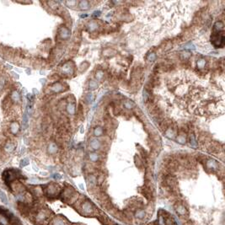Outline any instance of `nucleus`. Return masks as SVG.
<instances>
[{
	"instance_id": "1",
	"label": "nucleus",
	"mask_w": 225,
	"mask_h": 225,
	"mask_svg": "<svg viewBox=\"0 0 225 225\" xmlns=\"http://www.w3.org/2000/svg\"><path fill=\"white\" fill-rule=\"evenodd\" d=\"M20 174H21L19 173L17 170H5L4 172V174H3V178H4V180L6 183L9 184L15 179V177L19 176Z\"/></svg>"
},
{
	"instance_id": "2",
	"label": "nucleus",
	"mask_w": 225,
	"mask_h": 225,
	"mask_svg": "<svg viewBox=\"0 0 225 225\" xmlns=\"http://www.w3.org/2000/svg\"><path fill=\"white\" fill-rule=\"evenodd\" d=\"M62 71L63 73L68 75H72L73 72H74V68H73V63L72 62H66L64 65L62 66Z\"/></svg>"
},
{
	"instance_id": "3",
	"label": "nucleus",
	"mask_w": 225,
	"mask_h": 225,
	"mask_svg": "<svg viewBox=\"0 0 225 225\" xmlns=\"http://www.w3.org/2000/svg\"><path fill=\"white\" fill-rule=\"evenodd\" d=\"M212 41H213V45L216 46H220L223 45V40H224V36L223 35H221L219 33H217V35H213L212 36Z\"/></svg>"
},
{
	"instance_id": "4",
	"label": "nucleus",
	"mask_w": 225,
	"mask_h": 225,
	"mask_svg": "<svg viewBox=\"0 0 225 225\" xmlns=\"http://www.w3.org/2000/svg\"><path fill=\"white\" fill-rule=\"evenodd\" d=\"M58 193V187L55 184L51 183L46 188V194L48 196H54Z\"/></svg>"
},
{
	"instance_id": "5",
	"label": "nucleus",
	"mask_w": 225,
	"mask_h": 225,
	"mask_svg": "<svg viewBox=\"0 0 225 225\" xmlns=\"http://www.w3.org/2000/svg\"><path fill=\"white\" fill-rule=\"evenodd\" d=\"M82 211L83 212V213L85 215L92 213V212L94 211L93 205L90 202H89V201H85V202L83 203L82 205Z\"/></svg>"
},
{
	"instance_id": "6",
	"label": "nucleus",
	"mask_w": 225,
	"mask_h": 225,
	"mask_svg": "<svg viewBox=\"0 0 225 225\" xmlns=\"http://www.w3.org/2000/svg\"><path fill=\"white\" fill-rule=\"evenodd\" d=\"M47 218V214L45 211H40L36 216V221L38 223H43Z\"/></svg>"
},
{
	"instance_id": "7",
	"label": "nucleus",
	"mask_w": 225,
	"mask_h": 225,
	"mask_svg": "<svg viewBox=\"0 0 225 225\" xmlns=\"http://www.w3.org/2000/svg\"><path fill=\"white\" fill-rule=\"evenodd\" d=\"M59 35L62 39H68L70 36V31L66 27H62L59 30Z\"/></svg>"
},
{
	"instance_id": "8",
	"label": "nucleus",
	"mask_w": 225,
	"mask_h": 225,
	"mask_svg": "<svg viewBox=\"0 0 225 225\" xmlns=\"http://www.w3.org/2000/svg\"><path fill=\"white\" fill-rule=\"evenodd\" d=\"M0 215H3V216H4L5 217H7L8 219H11V218L14 217V214H13L10 211L3 207H0Z\"/></svg>"
},
{
	"instance_id": "9",
	"label": "nucleus",
	"mask_w": 225,
	"mask_h": 225,
	"mask_svg": "<svg viewBox=\"0 0 225 225\" xmlns=\"http://www.w3.org/2000/svg\"><path fill=\"white\" fill-rule=\"evenodd\" d=\"M52 90L55 93H59L64 90V86L61 83H56L52 86Z\"/></svg>"
},
{
	"instance_id": "10",
	"label": "nucleus",
	"mask_w": 225,
	"mask_h": 225,
	"mask_svg": "<svg viewBox=\"0 0 225 225\" xmlns=\"http://www.w3.org/2000/svg\"><path fill=\"white\" fill-rule=\"evenodd\" d=\"M52 225H67V223L63 218L57 217L53 218V220L52 222Z\"/></svg>"
},
{
	"instance_id": "11",
	"label": "nucleus",
	"mask_w": 225,
	"mask_h": 225,
	"mask_svg": "<svg viewBox=\"0 0 225 225\" xmlns=\"http://www.w3.org/2000/svg\"><path fill=\"white\" fill-rule=\"evenodd\" d=\"M207 166L208 169L211 170H217V164L215 160L213 159H209L207 162Z\"/></svg>"
},
{
	"instance_id": "12",
	"label": "nucleus",
	"mask_w": 225,
	"mask_h": 225,
	"mask_svg": "<svg viewBox=\"0 0 225 225\" xmlns=\"http://www.w3.org/2000/svg\"><path fill=\"white\" fill-rule=\"evenodd\" d=\"M90 147H92V149L94 150H97L100 149V143L99 140L97 139H92L91 142H90Z\"/></svg>"
},
{
	"instance_id": "13",
	"label": "nucleus",
	"mask_w": 225,
	"mask_h": 225,
	"mask_svg": "<svg viewBox=\"0 0 225 225\" xmlns=\"http://www.w3.org/2000/svg\"><path fill=\"white\" fill-rule=\"evenodd\" d=\"M175 210L177 212V213H179L180 215H184L185 213H186V209L185 208V207L183 206V205H177V206L175 207Z\"/></svg>"
},
{
	"instance_id": "14",
	"label": "nucleus",
	"mask_w": 225,
	"mask_h": 225,
	"mask_svg": "<svg viewBox=\"0 0 225 225\" xmlns=\"http://www.w3.org/2000/svg\"><path fill=\"white\" fill-rule=\"evenodd\" d=\"M79 6L81 9H85V10H86V9H88L89 8V3L88 1H86V0H83V1L79 2Z\"/></svg>"
},
{
	"instance_id": "15",
	"label": "nucleus",
	"mask_w": 225,
	"mask_h": 225,
	"mask_svg": "<svg viewBox=\"0 0 225 225\" xmlns=\"http://www.w3.org/2000/svg\"><path fill=\"white\" fill-rule=\"evenodd\" d=\"M11 99L14 100L15 103H17V102L19 101V100H20V96H19V94L18 93V91L15 90V91L12 92V94H11Z\"/></svg>"
},
{
	"instance_id": "16",
	"label": "nucleus",
	"mask_w": 225,
	"mask_h": 225,
	"mask_svg": "<svg viewBox=\"0 0 225 225\" xmlns=\"http://www.w3.org/2000/svg\"><path fill=\"white\" fill-rule=\"evenodd\" d=\"M57 151H58V147H57V145L55 143H50V145L48 146V153H51V154H53L57 153Z\"/></svg>"
},
{
	"instance_id": "17",
	"label": "nucleus",
	"mask_w": 225,
	"mask_h": 225,
	"mask_svg": "<svg viewBox=\"0 0 225 225\" xmlns=\"http://www.w3.org/2000/svg\"><path fill=\"white\" fill-rule=\"evenodd\" d=\"M67 110L70 115H74L75 113V106L74 104L73 103H69L68 106H67Z\"/></svg>"
},
{
	"instance_id": "18",
	"label": "nucleus",
	"mask_w": 225,
	"mask_h": 225,
	"mask_svg": "<svg viewBox=\"0 0 225 225\" xmlns=\"http://www.w3.org/2000/svg\"><path fill=\"white\" fill-rule=\"evenodd\" d=\"M10 129H11V132L13 134H16L19 130V125L18 122H14L10 126Z\"/></svg>"
},
{
	"instance_id": "19",
	"label": "nucleus",
	"mask_w": 225,
	"mask_h": 225,
	"mask_svg": "<svg viewBox=\"0 0 225 225\" xmlns=\"http://www.w3.org/2000/svg\"><path fill=\"white\" fill-rule=\"evenodd\" d=\"M0 200H1L2 202L4 203V204L9 203V200H8L7 196H6V194L2 191H0Z\"/></svg>"
},
{
	"instance_id": "20",
	"label": "nucleus",
	"mask_w": 225,
	"mask_h": 225,
	"mask_svg": "<svg viewBox=\"0 0 225 225\" xmlns=\"http://www.w3.org/2000/svg\"><path fill=\"white\" fill-rule=\"evenodd\" d=\"M214 29H215V31H218V32H219L220 31H223V23H222L221 21L216 22V24H215V25H214Z\"/></svg>"
},
{
	"instance_id": "21",
	"label": "nucleus",
	"mask_w": 225,
	"mask_h": 225,
	"mask_svg": "<svg viewBox=\"0 0 225 225\" xmlns=\"http://www.w3.org/2000/svg\"><path fill=\"white\" fill-rule=\"evenodd\" d=\"M27 111H25L24 114V116H23V127L24 129L27 128V126H28V116H27Z\"/></svg>"
},
{
	"instance_id": "22",
	"label": "nucleus",
	"mask_w": 225,
	"mask_h": 225,
	"mask_svg": "<svg viewBox=\"0 0 225 225\" xmlns=\"http://www.w3.org/2000/svg\"><path fill=\"white\" fill-rule=\"evenodd\" d=\"M135 217L142 219L145 217V212H144V210H137L135 213Z\"/></svg>"
},
{
	"instance_id": "23",
	"label": "nucleus",
	"mask_w": 225,
	"mask_h": 225,
	"mask_svg": "<svg viewBox=\"0 0 225 225\" xmlns=\"http://www.w3.org/2000/svg\"><path fill=\"white\" fill-rule=\"evenodd\" d=\"M94 133H95V136L100 137L103 134V129L100 126H97L95 129V131H94Z\"/></svg>"
},
{
	"instance_id": "24",
	"label": "nucleus",
	"mask_w": 225,
	"mask_h": 225,
	"mask_svg": "<svg viewBox=\"0 0 225 225\" xmlns=\"http://www.w3.org/2000/svg\"><path fill=\"white\" fill-rule=\"evenodd\" d=\"M205 65H206V60L203 58H201L197 61V68H203Z\"/></svg>"
},
{
	"instance_id": "25",
	"label": "nucleus",
	"mask_w": 225,
	"mask_h": 225,
	"mask_svg": "<svg viewBox=\"0 0 225 225\" xmlns=\"http://www.w3.org/2000/svg\"><path fill=\"white\" fill-rule=\"evenodd\" d=\"M9 219L3 215H0V225H8Z\"/></svg>"
},
{
	"instance_id": "26",
	"label": "nucleus",
	"mask_w": 225,
	"mask_h": 225,
	"mask_svg": "<svg viewBox=\"0 0 225 225\" xmlns=\"http://www.w3.org/2000/svg\"><path fill=\"white\" fill-rule=\"evenodd\" d=\"M99 159L98 154L95 153H89V159L92 161V162H96Z\"/></svg>"
},
{
	"instance_id": "27",
	"label": "nucleus",
	"mask_w": 225,
	"mask_h": 225,
	"mask_svg": "<svg viewBox=\"0 0 225 225\" xmlns=\"http://www.w3.org/2000/svg\"><path fill=\"white\" fill-rule=\"evenodd\" d=\"M98 28V25L95 22H90L89 24V30L90 31H94L95 30Z\"/></svg>"
},
{
	"instance_id": "28",
	"label": "nucleus",
	"mask_w": 225,
	"mask_h": 225,
	"mask_svg": "<svg viewBox=\"0 0 225 225\" xmlns=\"http://www.w3.org/2000/svg\"><path fill=\"white\" fill-rule=\"evenodd\" d=\"M165 135L166 137H168L169 138H173L174 137V132L173 130L171 129H168L166 132H165Z\"/></svg>"
},
{
	"instance_id": "29",
	"label": "nucleus",
	"mask_w": 225,
	"mask_h": 225,
	"mask_svg": "<svg viewBox=\"0 0 225 225\" xmlns=\"http://www.w3.org/2000/svg\"><path fill=\"white\" fill-rule=\"evenodd\" d=\"M14 147H15L14 144L9 143H7V145L5 146V150L7 151V152H11V151L14 150Z\"/></svg>"
},
{
	"instance_id": "30",
	"label": "nucleus",
	"mask_w": 225,
	"mask_h": 225,
	"mask_svg": "<svg viewBox=\"0 0 225 225\" xmlns=\"http://www.w3.org/2000/svg\"><path fill=\"white\" fill-rule=\"evenodd\" d=\"M96 79L98 80H101L103 79L104 77V73L103 71H101V70H98V71L96 72Z\"/></svg>"
},
{
	"instance_id": "31",
	"label": "nucleus",
	"mask_w": 225,
	"mask_h": 225,
	"mask_svg": "<svg viewBox=\"0 0 225 225\" xmlns=\"http://www.w3.org/2000/svg\"><path fill=\"white\" fill-rule=\"evenodd\" d=\"M97 86H98V85H97V83L95 81V80H90L89 81V89H95L97 88Z\"/></svg>"
},
{
	"instance_id": "32",
	"label": "nucleus",
	"mask_w": 225,
	"mask_h": 225,
	"mask_svg": "<svg viewBox=\"0 0 225 225\" xmlns=\"http://www.w3.org/2000/svg\"><path fill=\"white\" fill-rule=\"evenodd\" d=\"M177 141L179 143H181V144H184L185 143H186V137H185L184 136L180 135L177 137Z\"/></svg>"
},
{
	"instance_id": "33",
	"label": "nucleus",
	"mask_w": 225,
	"mask_h": 225,
	"mask_svg": "<svg viewBox=\"0 0 225 225\" xmlns=\"http://www.w3.org/2000/svg\"><path fill=\"white\" fill-rule=\"evenodd\" d=\"M30 164L29 162V159H24L20 161V166L21 167H25V166H27L28 164Z\"/></svg>"
},
{
	"instance_id": "34",
	"label": "nucleus",
	"mask_w": 225,
	"mask_h": 225,
	"mask_svg": "<svg viewBox=\"0 0 225 225\" xmlns=\"http://www.w3.org/2000/svg\"><path fill=\"white\" fill-rule=\"evenodd\" d=\"M4 85H5V79H4V78L1 77V78H0V92H1L3 89H4Z\"/></svg>"
},
{
	"instance_id": "35",
	"label": "nucleus",
	"mask_w": 225,
	"mask_h": 225,
	"mask_svg": "<svg viewBox=\"0 0 225 225\" xmlns=\"http://www.w3.org/2000/svg\"><path fill=\"white\" fill-rule=\"evenodd\" d=\"M157 223H158V225H165V221H164L163 216H159Z\"/></svg>"
},
{
	"instance_id": "36",
	"label": "nucleus",
	"mask_w": 225,
	"mask_h": 225,
	"mask_svg": "<svg viewBox=\"0 0 225 225\" xmlns=\"http://www.w3.org/2000/svg\"><path fill=\"white\" fill-rule=\"evenodd\" d=\"M155 59H156V55L154 54V53H151V54H149V57H147V60H149V62L155 61Z\"/></svg>"
},
{
	"instance_id": "37",
	"label": "nucleus",
	"mask_w": 225,
	"mask_h": 225,
	"mask_svg": "<svg viewBox=\"0 0 225 225\" xmlns=\"http://www.w3.org/2000/svg\"><path fill=\"white\" fill-rule=\"evenodd\" d=\"M133 105L134 104L132 103V102H131V101H126L125 103H124V106L126 107V108H127V109H131V108H132V106H133Z\"/></svg>"
},
{
	"instance_id": "38",
	"label": "nucleus",
	"mask_w": 225,
	"mask_h": 225,
	"mask_svg": "<svg viewBox=\"0 0 225 225\" xmlns=\"http://www.w3.org/2000/svg\"><path fill=\"white\" fill-rule=\"evenodd\" d=\"M191 145L194 147H196V146H197V143L196 142V140H195V137L193 135L191 136Z\"/></svg>"
},
{
	"instance_id": "39",
	"label": "nucleus",
	"mask_w": 225,
	"mask_h": 225,
	"mask_svg": "<svg viewBox=\"0 0 225 225\" xmlns=\"http://www.w3.org/2000/svg\"><path fill=\"white\" fill-rule=\"evenodd\" d=\"M76 3H77L76 1H68V2H66L65 4L68 5V6H70V7H72V6L76 4Z\"/></svg>"
},
{
	"instance_id": "40",
	"label": "nucleus",
	"mask_w": 225,
	"mask_h": 225,
	"mask_svg": "<svg viewBox=\"0 0 225 225\" xmlns=\"http://www.w3.org/2000/svg\"><path fill=\"white\" fill-rule=\"evenodd\" d=\"M86 100H87V101H88V102H91L93 100V95H92V94H89V95H87V97H86Z\"/></svg>"
},
{
	"instance_id": "41",
	"label": "nucleus",
	"mask_w": 225,
	"mask_h": 225,
	"mask_svg": "<svg viewBox=\"0 0 225 225\" xmlns=\"http://www.w3.org/2000/svg\"><path fill=\"white\" fill-rule=\"evenodd\" d=\"M52 177L54 178L55 180H61L62 179V175L60 174H54L52 175Z\"/></svg>"
},
{
	"instance_id": "42",
	"label": "nucleus",
	"mask_w": 225,
	"mask_h": 225,
	"mask_svg": "<svg viewBox=\"0 0 225 225\" xmlns=\"http://www.w3.org/2000/svg\"><path fill=\"white\" fill-rule=\"evenodd\" d=\"M182 56H183V58H184L185 59H186V58H190L191 54H190V52H186L182 53Z\"/></svg>"
},
{
	"instance_id": "43",
	"label": "nucleus",
	"mask_w": 225,
	"mask_h": 225,
	"mask_svg": "<svg viewBox=\"0 0 225 225\" xmlns=\"http://www.w3.org/2000/svg\"><path fill=\"white\" fill-rule=\"evenodd\" d=\"M30 182L32 183V184H36V183H38L39 180L37 179H34V178H31V180H30Z\"/></svg>"
},
{
	"instance_id": "44",
	"label": "nucleus",
	"mask_w": 225,
	"mask_h": 225,
	"mask_svg": "<svg viewBox=\"0 0 225 225\" xmlns=\"http://www.w3.org/2000/svg\"><path fill=\"white\" fill-rule=\"evenodd\" d=\"M100 13H101V12L99 11V10L98 11H95L93 13V16H94V17H98V16H100Z\"/></svg>"
},
{
	"instance_id": "45",
	"label": "nucleus",
	"mask_w": 225,
	"mask_h": 225,
	"mask_svg": "<svg viewBox=\"0 0 225 225\" xmlns=\"http://www.w3.org/2000/svg\"><path fill=\"white\" fill-rule=\"evenodd\" d=\"M26 97H27V99L29 100V101H32V100H33V95H31V94H27V95H26Z\"/></svg>"
},
{
	"instance_id": "46",
	"label": "nucleus",
	"mask_w": 225,
	"mask_h": 225,
	"mask_svg": "<svg viewBox=\"0 0 225 225\" xmlns=\"http://www.w3.org/2000/svg\"><path fill=\"white\" fill-rule=\"evenodd\" d=\"M147 97H149V95H147L146 90H144V91H143V99H144V100H147Z\"/></svg>"
},
{
	"instance_id": "47",
	"label": "nucleus",
	"mask_w": 225,
	"mask_h": 225,
	"mask_svg": "<svg viewBox=\"0 0 225 225\" xmlns=\"http://www.w3.org/2000/svg\"><path fill=\"white\" fill-rule=\"evenodd\" d=\"M12 74H13V77H15V78L16 79H19V75H18L16 73H14V72H13V73H12Z\"/></svg>"
},
{
	"instance_id": "48",
	"label": "nucleus",
	"mask_w": 225,
	"mask_h": 225,
	"mask_svg": "<svg viewBox=\"0 0 225 225\" xmlns=\"http://www.w3.org/2000/svg\"><path fill=\"white\" fill-rule=\"evenodd\" d=\"M79 186H80V188H81L82 190H83V186L82 184H80V185H79Z\"/></svg>"
},
{
	"instance_id": "49",
	"label": "nucleus",
	"mask_w": 225,
	"mask_h": 225,
	"mask_svg": "<svg viewBox=\"0 0 225 225\" xmlns=\"http://www.w3.org/2000/svg\"><path fill=\"white\" fill-rule=\"evenodd\" d=\"M87 15H81V18H85V17H87Z\"/></svg>"
},
{
	"instance_id": "50",
	"label": "nucleus",
	"mask_w": 225,
	"mask_h": 225,
	"mask_svg": "<svg viewBox=\"0 0 225 225\" xmlns=\"http://www.w3.org/2000/svg\"><path fill=\"white\" fill-rule=\"evenodd\" d=\"M33 92H35V93H36V94L38 93V91H37V90H36V89H33Z\"/></svg>"
},
{
	"instance_id": "51",
	"label": "nucleus",
	"mask_w": 225,
	"mask_h": 225,
	"mask_svg": "<svg viewBox=\"0 0 225 225\" xmlns=\"http://www.w3.org/2000/svg\"><path fill=\"white\" fill-rule=\"evenodd\" d=\"M26 73H28L29 74H30V73H31V71H30V70L28 69V70H26Z\"/></svg>"
}]
</instances>
